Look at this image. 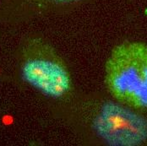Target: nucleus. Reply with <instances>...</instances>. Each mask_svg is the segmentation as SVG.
<instances>
[{"mask_svg": "<svg viewBox=\"0 0 147 146\" xmlns=\"http://www.w3.org/2000/svg\"><path fill=\"white\" fill-rule=\"evenodd\" d=\"M106 84L113 96L134 108H147V45L124 42L106 64Z\"/></svg>", "mask_w": 147, "mask_h": 146, "instance_id": "f257e3e1", "label": "nucleus"}, {"mask_svg": "<svg viewBox=\"0 0 147 146\" xmlns=\"http://www.w3.org/2000/svg\"><path fill=\"white\" fill-rule=\"evenodd\" d=\"M24 79L52 97H61L71 88V79L62 60L44 42L34 40L26 48L22 64Z\"/></svg>", "mask_w": 147, "mask_h": 146, "instance_id": "f03ea898", "label": "nucleus"}, {"mask_svg": "<svg viewBox=\"0 0 147 146\" xmlns=\"http://www.w3.org/2000/svg\"><path fill=\"white\" fill-rule=\"evenodd\" d=\"M98 134L113 145H138L147 139V120L115 103L104 105L96 118Z\"/></svg>", "mask_w": 147, "mask_h": 146, "instance_id": "7ed1b4c3", "label": "nucleus"}, {"mask_svg": "<svg viewBox=\"0 0 147 146\" xmlns=\"http://www.w3.org/2000/svg\"><path fill=\"white\" fill-rule=\"evenodd\" d=\"M84 0H9L1 9L10 15H26L80 3Z\"/></svg>", "mask_w": 147, "mask_h": 146, "instance_id": "20e7f679", "label": "nucleus"}]
</instances>
